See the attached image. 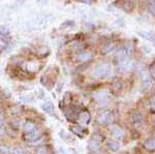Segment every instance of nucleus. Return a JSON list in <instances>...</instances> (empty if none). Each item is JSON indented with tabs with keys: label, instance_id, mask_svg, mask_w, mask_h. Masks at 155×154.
I'll list each match as a JSON object with an SVG mask.
<instances>
[{
	"label": "nucleus",
	"instance_id": "obj_2",
	"mask_svg": "<svg viewBox=\"0 0 155 154\" xmlns=\"http://www.w3.org/2000/svg\"><path fill=\"white\" fill-rule=\"evenodd\" d=\"M93 98L99 105L106 106L111 100V94H110V91L107 89H104V90H99L97 92L93 93Z\"/></svg>",
	"mask_w": 155,
	"mask_h": 154
},
{
	"label": "nucleus",
	"instance_id": "obj_4",
	"mask_svg": "<svg viewBox=\"0 0 155 154\" xmlns=\"http://www.w3.org/2000/svg\"><path fill=\"white\" fill-rule=\"evenodd\" d=\"M96 120L101 125H107L112 122L113 120V115H112V112L109 110H104L97 115Z\"/></svg>",
	"mask_w": 155,
	"mask_h": 154
},
{
	"label": "nucleus",
	"instance_id": "obj_24",
	"mask_svg": "<svg viewBox=\"0 0 155 154\" xmlns=\"http://www.w3.org/2000/svg\"><path fill=\"white\" fill-rule=\"evenodd\" d=\"M12 154H24V151H23V149H21L20 147H15L12 149Z\"/></svg>",
	"mask_w": 155,
	"mask_h": 154
},
{
	"label": "nucleus",
	"instance_id": "obj_30",
	"mask_svg": "<svg viewBox=\"0 0 155 154\" xmlns=\"http://www.w3.org/2000/svg\"><path fill=\"white\" fill-rule=\"evenodd\" d=\"M2 129H3V122L0 121V130H2Z\"/></svg>",
	"mask_w": 155,
	"mask_h": 154
},
{
	"label": "nucleus",
	"instance_id": "obj_18",
	"mask_svg": "<svg viewBox=\"0 0 155 154\" xmlns=\"http://www.w3.org/2000/svg\"><path fill=\"white\" fill-rule=\"evenodd\" d=\"M59 136H61V138L63 139V140L65 141V142H72V141H74V138H72V136L69 135L68 133H66V131L64 130V129L60 130Z\"/></svg>",
	"mask_w": 155,
	"mask_h": 154
},
{
	"label": "nucleus",
	"instance_id": "obj_10",
	"mask_svg": "<svg viewBox=\"0 0 155 154\" xmlns=\"http://www.w3.org/2000/svg\"><path fill=\"white\" fill-rule=\"evenodd\" d=\"M130 68H131V62L129 59H126V60H124L123 62H121V63L118 64V70L122 74L128 71Z\"/></svg>",
	"mask_w": 155,
	"mask_h": 154
},
{
	"label": "nucleus",
	"instance_id": "obj_28",
	"mask_svg": "<svg viewBox=\"0 0 155 154\" xmlns=\"http://www.w3.org/2000/svg\"><path fill=\"white\" fill-rule=\"evenodd\" d=\"M78 1L84 2V3H91V1H92V0H78Z\"/></svg>",
	"mask_w": 155,
	"mask_h": 154
},
{
	"label": "nucleus",
	"instance_id": "obj_16",
	"mask_svg": "<svg viewBox=\"0 0 155 154\" xmlns=\"http://www.w3.org/2000/svg\"><path fill=\"white\" fill-rule=\"evenodd\" d=\"M143 115H142L141 113H134L132 114L131 116V121L134 124H137V125H139V124H141L143 122Z\"/></svg>",
	"mask_w": 155,
	"mask_h": 154
},
{
	"label": "nucleus",
	"instance_id": "obj_1",
	"mask_svg": "<svg viewBox=\"0 0 155 154\" xmlns=\"http://www.w3.org/2000/svg\"><path fill=\"white\" fill-rule=\"evenodd\" d=\"M109 74H111V66L107 63L98 64L91 73V76L95 79H104L109 77Z\"/></svg>",
	"mask_w": 155,
	"mask_h": 154
},
{
	"label": "nucleus",
	"instance_id": "obj_14",
	"mask_svg": "<svg viewBox=\"0 0 155 154\" xmlns=\"http://www.w3.org/2000/svg\"><path fill=\"white\" fill-rule=\"evenodd\" d=\"M39 68V64L35 61H31V62H27L26 63V69L31 73H35L38 70Z\"/></svg>",
	"mask_w": 155,
	"mask_h": 154
},
{
	"label": "nucleus",
	"instance_id": "obj_29",
	"mask_svg": "<svg viewBox=\"0 0 155 154\" xmlns=\"http://www.w3.org/2000/svg\"><path fill=\"white\" fill-rule=\"evenodd\" d=\"M150 39L152 41V44H153L154 47H155V36H151V37H150Z\"/></svg>",
	"mask_w": 155,
	"mask_h": 154
},
{
	"label": "nucleus",
	"instance_id": "obj_5",
	"mask_svg": "<svg viewBox=\"0 0 155 154\" xmlns=\"http://www.w3.org/2000/svg\"><path fill=\"white\" fill-rule=\"evenodd\" d=\"M151 77L149 74L144 73L142 74V83H141V91L143 93L147 92L151 87Z\"/></svg>",
	"mask_w": 155,
	"mask_h": 154
},
{
	"label": "nucleus",
	"instance_id": "obj_3",
	"mask_svg": "<svg viewBox=\"0 0 155 154\" xmlns=\"http://www.w3.org/2000/svg\"><path fill=\"white\" fill-rule=\"evenodd\" d=\"M101 136L98 133H95L91 136L89 143H88V148L91 152L98 153L101 152Z\"/></svg>",
	"mask_w": 155,
	"mask_h": 154
},
{
	"label": "nucleus",
	"instance_id": "obj_19",
	"mask_svg": "<svg viewBox=\"0 0 155 154\" xmlns=\"http://www.w3.org/2000/svg\"><path fill=\"white\" fill-rule=\"evenodd\" d=\"M36 129V126L34 123L32 122H26L24 125V130L26 131V133H31V131L35 130Z\"/></svg>",
	"mask_w": 155,
	"mask_h": 154
},
{
	"label": "nucleus",
	"instance_id": "obj_21",
	"mask_svg": "<svg viewBox=\"0 0 155 154\" xmlns=\"http://www.w3.org/2000/svg\"><path fill=\"white\" fill-rule=\"evenodd\" d=\"M71 130H72V133H77V135H79V136H82V133H83V129H82L80 126H72Z\"/></svg>",
	"mask_w": 155,
	"mask_h": 154
},
{
	"label": "nucleus",
	"instance_id": "obj_31",
	"mask_svg": "<svg viewBox=\"0 0 155 154\" xmlns=\"http://www.w3.org/2000/svg\"><path fill=\"white\" fill-rule=\"evenodd\" d=\"M128 1H129V2H131V3L134 4V3H136V2H137V0H128Z\"/></svg>",
	"mask_w": 155,
	"mask_h": 154
},
{
	"label": "nucleus",
	"instance_id": "obj_33",
	"mask_svg": "<svg viewBox=\"0 0 155 154\" xmlns=\"http://www.w3.org/2000/svg\"><path fill=\"white\" fill-rule=\"evenodd\" d=\"M38 154H44V153H38Z\"/></svg>",
	"mask_w": 155,
	"mask_h": 154
},
{
	"label": "nucleus",
	"instance_id": "obj_6",
	"mask_svg": "<svg viewBox=\"0 0 155 154\" xmlns=\"http://www.w3.org/2000/svg\"><path fill=\"white\" fill-rule=\"evenodd\" d=\"M90 119H91V116L88 111H83L78 115V122L81 125H88Z\"/></svg>",
	"mask_w": 155,
	"mask_h": 154
},
{
	"label": "nucleus",
	"instance_id": "obj_20",
	"mask_svg": "<svg viewBox=\"0 0 155 154\" xmlns=\"http://www.w3.org/2000/svg\"><path fill=\"white\" fill-rule=\"evenodd\" d=\"M112 86H113L114 90L116 91H119L122 89V82L120 79H114L113 83H112Z\"/></svg>",
	"mask_w": 155,
	"mask_h": 154
},
{
	"label": "nucleus",
	"instance_id": "obj_17",
	"mask_svg": "<svg viewBox=\"0 0 155 154\" xmlns=\"http://www.w3.org/2000/svg\"><path fill=\"white\" fill-rule=\"evenodd\" d=\"M41 109L44 110L46 113L50 114V115H52V114H54V106L52 105L51 103H45L41 105Z\"/></svg>",
	"mask_w": 155,
	"mask_h": 154
},
{
	"label": "nucleus",
	"instance_id": "obj_15",
	"mask_svg": "<svg viewBox=\"0 0 155 154\" xmlns=\"http://www.w3.org/2000/svg\"><path fill=\"white\" fill-rule=\"evenodd\" d=\"M107 147L112 151H117L120 148V144L117 141L114 140H109L107 142Z\"/></svg>",
	"mask_w": 155,
	"mask_h": 154
},
{
	"label": "nucleus",
	"instance_id": "obj_9",
	"mask_svg": "<svg viewBox=\"0 0 155 154\" xmlns=\"http://www.w3.org/2000/svg\"><path fill=\"white\" fill-rule=\"evenodd\" d=\"M111 135L113 138L117 139V140H120V139H122L124 136V131L119 126H113L111 128Z\"/></svg>",
	"mask_w": 155,
	"mask_h": 154
},
{
	"label": "nucleus",
	"instance_id": "obj_32",
	"mask_svg": "<svg viewBox=\"0 0 155 154\" xmlns=\"http://www.w3.org/2000/svg\"><path fill=\"white\" fill-rule=\"evenodd\" d=\"M149 3H155V0H148Z\"/></svg>",
	"mask_w": 155,
	"mask_h": 154
},
{
	"label": "nucleus",
	"instance_id": "obj_7",
	"mask_svg": "<svg viewBox=\"0 0 155 154\" xmlns=\"http://www.w3.org/2000/svg\"><path fill=\"white\" fill-rule=\"evenodd\" d=\"M39 138H41V133H39L38 131H36V129L31 131V133H26V135H25V140L33 144L38 142Z\"/></svg>",
	"mask_w": 155,
	"mask_h": 154
},
{
	"label": "nucleus",
	"instance_id": "obj_22",
	"mask_svg": "<svg viewBox=\"0 0 155 154\" xmlns=\"http://www.w3.org/2000/svg\"><path fill=\"white\" fill-rule=\"evenodd\" d=\"M9 148L7 146H0V154H8Z\"/></svg>",
	"mask_w": 155,
	"mask_h": 154
},
{
	"label": "nucleus",
	"instance_id": "obj_8",
	"mask_svg": "<svg viewBox=\"0 0 155 154\" xmlns=\"http://www.w3.org/2000/svg\"><path fill=\"white\" fill-rule=\"evenodd\" d=\"M117 5H118L119 8L123 9L126 12H130L132 11V7H134V4L131 2H129L128 0H120L117 3Z\"/></svg>",
	"mask_w": 155,
	"mask_h": 154
},
{
	"label": "nucleus",
	"instance_id": "obj_26",
	"mask_svg": "<svg viewBox=\"0 0 155 154\" xmlns=\"http://www.w3.org/2000/svg\"><path fill=\"white\" fill-rule=\"evenodd\" d=\"M150 106H151V110L155 112V95L152 96L151 100H150Z\"/></svg>",
	"mask_w": 155,
	"mask_h": 154
},
{
	"label": "nucleus",
	"instance_id": "obj_23",
	"mask_svg": "<svg viewBox=\"0 0 155 154\" xmlns=\"http://www.w3.org/2000/svg\"><path fill=\"white\" fill-rule=\"evenodd\" d=\"M148 11L152 16H155V3H149Z\"/></svg>",
	"mask_w": 155,
	"mask_h": 154
},
{
	"label": "nucleus",
	"instance_id": "obj_13",
	"mask_svg": "<svg viewBox=\"0 0 155 154\" xmlns=\"http://www.w3.org/2000/svg\"><path fill=\"white\" fill-rule=\"evenodd\" d=\"M115 48H116L115 44H113V43H107V44H104V46H102L101 53L104 54V55H107V54L112 53V52H113L114 50H115Z\"/></svg>",
	"mask_w": 155,
	"mask_h": 154
},
{
	"label": "nucleus",
	"instance_id": "obj_11",
	"mask_svg": "<svg viewBox=\"0 0 155 154\" xmlns=\"http://www.w3.org/2000/svg\"><path fill=\"white\" fill-rule=\"evenodd\" d=\"M92 57H93V54L90 53V52H82V53L78 54L77 55V60L80 62H87L89 60H91Z\"/></svg>",
	"mask_w": 155,
	"mask_h": 154
},
{
	"label": "nucleus",
	"instance_id": "obj_27",
	"mask_svg": "<svg viewBox=\"0 0 155 154\" xmlns=\"http://www.w3.org/2000/svg\"><path fill=\"white\" fill-rule=\"evenodd\" d=\"M151 76L153 77V78H155V64L151 67Z\"/></svg>",
	"mask_w": 155,
	"mask_h": 154
},
{
	"label": "nucleus",
	"instance_id": "obj_12",
	"mask_svg": "<svg viewBox=\"0 0 155 154\" xmlns=\"http://www.w3.org/2000/svg\"><path fill=\"white\" fill-rule=\"evenodd\" d=\"M144 148L148 151H154L155 150V139L154 138H150L147 139L143 144Z\"/></svg>",
	"mask_w": 155,
	"mask_h": 154
},
{
	"label": "nucleus",
	"instance_id": "obj_25",
	"mask_svg": "<svg viewBox=\"0 0 155 154\" xmlns=\"http://www.w3.org/2000/svg\"><path fill=\"white\" fill-rule=\"evenodd\" d=\"M29 98H32V97H30V96H27V95L20 96V100H21V101H25V103H30V101H32L31 99H29Z\"/></svg>",
	"mask_w": 155,
	"mask_h": 154
}]
</instances>
